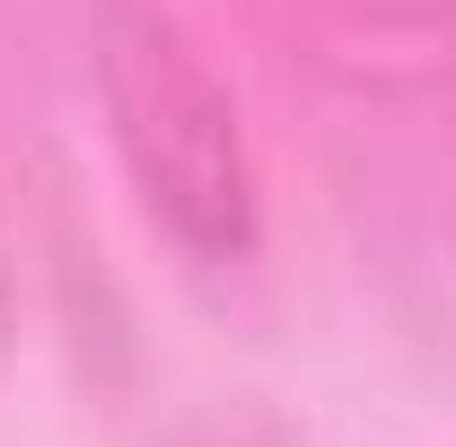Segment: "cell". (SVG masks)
<instances>
[{"label":"cell","mask_w":456,"mask_h":447,"mask_svg":"<svg viewBox=\"0 0 456 447\" xmlns=\"http://www.w3.org/2000/svg\"><path fill=\"white\" fill-rule=\"evenodd\" d=\"M106 106H114V141L141 175L150 211L193 255H246L255 246V175H246L237 114H228L220 79L141 9H114Z\"/></svg>","instance_id":"1"}]
</instances>
